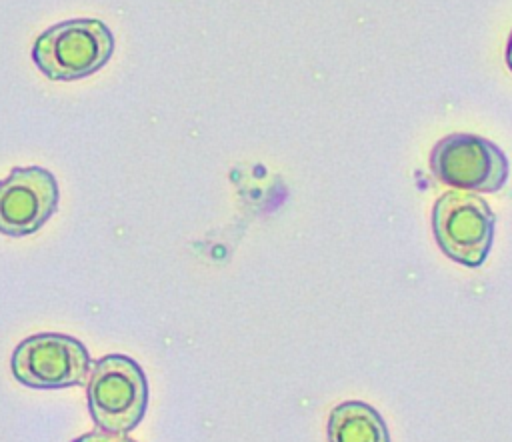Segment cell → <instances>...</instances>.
<instances>
[{"label": "cell", "instance_id": "cell-1", "mask_svg": "<svg viewBox=\"0 0 512 442\" xmlns=\"http://www.w3.org/2000/svg\"><path fill=\"white\" fill-rule=\"evenodd\" d=\"M114 52L110 28L96 18H76L44 30L32 60L50 80H80L100 70Z\"/></svg>", "mask_w": 512, "mask_h": 442}, {"label": "cell", "instance_id": "cell-2", "mask_svg": "<svg viewBox=\"0 0 512 442\" xmlns=\"http://www.w3.org/2000/svg\"><path fill=\"white\" fill-rule=\"evenodd\" d=\"M86 396L96 426L126 434L144 418L148 382L138 362L122 354H110L92 366Z\"/></svg>", "mask_w": 512, "mask_h": 442}, {"label": "cell", "instance_id": "cell-3", "mask_svg": "<svg viewBox=\"0 0 512 442\" xmlns=\"http://www.w3.org/2000/svg\"><path fill=\"white\" fill-rule=\"evenodd\" d=\"M432 230L448 258L476 268L486 260L492 246L494 212L484 198L472 192H446L434 204Z\"/></svg>", "mask_w": 512, "mask_h": 442}, {"label": "cell", "instance_id": "cell-4", "mask_svg": "<svg viewBox=\"0 0 512 442\" xmlns=\"http://www.w3.org/2000/svg\"><path fill=\"white\" fill-rule=\"evenodd\" d=\"M436 180L464 192H498L508 180L506 154L476 134H450L430 152Z\"/></svg>", "mask_w": 512, "mask_h": 442}, {"label": "cell", "instance_id": "cell-5", "mask_svg": "<svg viewBox=\"0 0 512 442\" xmlns=\"http://www.w3.org/2000/svg\"><path fill=\"white\" fill-rule=\"evenodd\" d=\"M86 346L66 334L42 332L22 340L12 354V374L32 388L86 384L90 370Z\"/></svg>", "mask_w": 512, "mask_h": 442}, {"label": "cell", "instance_id": "cell-6", "mask_svg": "<svg viewBox=\"0 0 512 442\" xmlns=\"http://www.w3.org/2000/svg\"><path fill=\"white\" fill-rule=\"evenodd\" d=\"M58 184L50 170L40 166L12 168L0 180V232L28 236L40 230L58 208Z\"/></svg>", "mask_w": 512, "mask_h": 442}, {"label": "cell", "instance_id": "cell-7", "mask_svg": "<svg viewBox=\"0 0 512 442\" xmlns=\"http://www.w3.org/2000/svg\"><path fill=\"white\" fill-rule=\"evenodd\" d=\"M328 442H390V434L376 408L348 400L328 416Z\"/></svg>", "mask_w": 512, "mask_h": 442}, {"label": "cell", "instance_id": "cell-8", "mask_svg": "<svg viewBox=\"0 0 512 442\" xmlns=\"http://www.w3.org/2000/svg\"><path fill=\"white\" fill-rule=\"evenodd\" d=\"M74 442H136L132 438H128L124 432H108V430H94L88 434H82L80 438H76Z\"/></svg>", "mask_w": 512, "mask_h": 442}, {"label": "cell", "instance_id": "cell-9", "mask_svg": "<svg viewBox=\"0 0 512 442\" xmlns=\"http://www.w3.org/2000/svg\"><path fill=\"white\" fill-rule=\"evenodd\" d=\"M506 64L512 70V32H510V38H508V44H506Z\"/></svg>", "mask_w": 512, "mask_h": 442}]
</instances>
